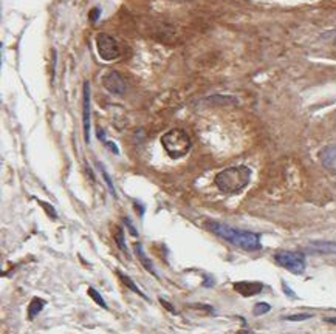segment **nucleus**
I'll list each match as a JSON object with an SVG mask.
<instances>
[{"label":"nucleus","mask_w":336,"mask_h":334,"mask_svg":"<svg viewBox=\"0 0 336 334\" xmlns=\"http://www.w3.org/2000/svg\"><path fill=\"white\" fill-rule=\"evenodd\" d=\"M209 227L214 234H217L220 238L230 241L236 248H240L248 252H256L262 249L261 235L256 232L236 229V227L230 224H223V223H209Z\"/></svg>","instance_id":"f257e3e1"},{"label":"nucleus","mask_w":336,"mask_h":334,"mask_svg":"<svg viewBox=\"0 0 336 334\" xmlns=\"http://www.w3.org/2000/svg\"><path fill=\"white\" fill-rule=\"evenodd\" d=\"M251 179V169L247 166H234L228 167V169L219 172L214 178L216 186L223 192V193H239L243 190Z\"/></svg>","instance_id":"f03ea898"},{"label":"nucleus","mask_w":336,"mask_h":334,"mask_svg":"<svg viewBox=\"0 0 336 334\" xmlns=\"http://www.w3.org/2000/svg\"><path fill=\"white\" fill-rule=\"evenodd\" d=\"M161 144L166 150V154L174 160L185 157L192 146L189 135L183 129H172L164 133L161 136Z\"/></svg>","instance_id":"7ed1b4c3"},{"label":"nucleus","mask_w":336,"mask_h":334,"mask_svg":"<svg viewBox=\"0 0 336 334\" xmlns=\"http://www.w3.org/2000/svg\"><path fill=\"white\" fill-rule=\"evenodd\" d=\"M274 260L292 274L299 276L305 271V254L302 251H278L274 254Z\"/></svg>","instance_id":"20e7f679"},{"label":"nucleus","mask_w":336,"mask_h":334,"mask_svg":"<svg viewBox=\"0 0 336 334\" xmlns=\"http://www.w3.org/2000/svg\"><path fill=\"white\" fill-rule=\"evenodd\" d=\"M96 47H98V53H99L101 59L107 60V62L116 60L121 54L118 42L109 34H99L96 37Z\"/></svg>","instance_id":"39448f33"},{"label":"nucleus","mask_w":336,"mask_h":334,"mask_svg":"<svg viewBox=\"0 0 336 334\" xmlns=\"http://www.w3.org/2000/svg\"><path fill=\"white\" fill-rule=\"evenodd\" d=\"M102 85H104V88L107 90V92H110L113 95H119V96L124 95L126 93V88H127L124 78L118 71H115V70L107 71L102 76Z\"/></svg>","instance_id":"423d86ee"},{"label":"nucleus","mask_w":336,"mask_h":334,"mask_svg":"<svg viewBox=\"0 0 336 334\" xmlns=\"http://www.w3.org/2000/svg\"><path fill=\"white\" fill-rule=\"evenodd\" d=\"M90 84L84 82L82 88V124H84V140L90 143Z\"/></svg>","instance_id":"0eeeda50"},{"label":"nucleus","mask_w":336,"mask_h":334,"mask_svg":"<svg viewBox=\"0 0 336 334\" xmlns=\"http://www.w3.org/2000/svg\"><path fill=\"white\" fill-rule=\"evenodd\" d=\"M234 290L243 297H251L256 294H261L264 290V285L259 282H236Z\"/></svg>","instance_id":"6e6552de"},{"label":"nucleus","mask_w":336,"mask_h":334,"mask_svg":"<svg viewBox=\"0 0 336 334\" xmlns=\"http://www.w3.org/2000/svg\"><path fill=\"white\" fill-rule=\"evenodd\" d=\"M321 163L330 172H336V144L327 146L319 152Z\"/></svg>","instance_id":"1a4fd4ad"},{"label":"nucleus","mask_w":336,"mask_h":334,"mask_svg":"<svg viewBox=\"0 0 336 334\" xmlns=\"http://www.w3.org/2000/svg\"><path fill=\"white\" fill-rule=\"evenodd\" d=\"M305 249L312 254H323V255L336 254V241H313L309 243Z\"/></svg>","instance_id":"9d476101"},{"label":"nucleus","mask_w":336,"mask_h":334,"mask_svg":"<svg viewBox=\"0 0 336 334\" xmlns=\"http://www.w3.org/2000/svg\"><path fill=\"white\" fill-rule=\"evenodd\" d=\"M135 254L138 255V259H140V262H141V265L146 268V271H149L152 276L154 277H157L158 279V274H157V271H155V268H154V265H152V262L149 260V257L146 255V252H144V249H143V245L141 243H135Z\"/></svg>","instance_id":"9b49d317"},{"label":"nucleus","mask_w":336,"mask_h":334,"mask_svg":"<svg viewBox=\"0 0 336 334\" xmlns=\"http://www.w3.org/2000/svg\"><path fill=\"white\" fill-rule=\"evenodd\" d=\"M43 307H45V300L43 299L33 297V300L29 302V305H28V319H29V321H34L36 316L43 310Z\"/></svg>","instance_id":"f8f14e48"},{"label":"nucleus","mask_w":336,"mask_h":334,"mask_svg":"<svg viewBox=\"0 0 336 334\" xmlns=\"http://www.w3.org/2000/svg\"><path fill=\"white\" fill-rule=\"evenodd\" d=\"M116 274H118V277H119L121 280H123V283H124V285H126V286L129 288V290H130L132 293H135V294H138V296H141L143 299L149 300V299H147V296H146V294H144V293H143V291L140 290V288H138V286H136V285H135V282H133V280H132V279H130L129 276L123 274V272H121V271H116Z\"/></svg>","instance_id":"ddd939ff"},{"label":"nucleus","mask_w":336,"mask_h":334,"mask_svg":"<svg viewBox=\"0 0 336 334\" xmlns=\"http://www.w3.org/2000/svg\"><path fill=\"white\" fill-rule=\"evenodd\" d=\"M115 241H116V245H118V248H119L121 251H123L124 254H129V251H127V245H126V235H124L123 227H116Z\"/></svg>","instance_id":"4468645a"},{"label":"nucleus","mask_w":336,"mask_h":334,"mask_svg":"<svg viewBox=\"0 0 336 334\" xmlns=\"http://www.w3.org/2000/svg\"><path fill=\"white\" fill-rule=\"evenodd\" d=\"M98 167L101 169V173H102V178H104V181H105V184H107V187H109V190H110V193H112V196L113 198H118V195H116V189H115V186H113V183H112V178H110V175L107 173V170L104 169V167L98 163Z\"/></svg>","instance_id":"2eb2a0df"},{"label":"nucleus","mask_w":336,"mask_h":334,"mask_svg":"<svg viewBox=\"0 0 336 334\" xmlns=\"http://www.w3.org/2000/svg\"><path fill=\"white\" fill-rule=\"evenodd\" d=\"M313 314L312 313H299V314H290V316H284V321H290V322H302V321H309L312 319Z\"/></svg>","instance_id":"dca6fc26"},{"label":"nucleus","mask_w":336,"mask_h":334,"mask_svg":"<svg viewBox=\"0 0 336 334\" xmlns=\"http://www.w3.org/2000/svg\"><path fill=\"white\" fill-rule=\"evenodd\" d=\"M270 310H271L270 303H267V302H259V303H256L254 308H253V314H254L256 317H259V316L267 314Z\"/></svg>","instance_id":"f3484780"},{"label":"nucleus","mask_w":336,"mask_h":334,"mask_svg":"<svg viewBox=\"0 0 336 334\" xmlns=\"http://www.w3.org/2000/svg\"><path fill=\"white\" fill-rule=\"evenodd\" d=\"M88 296L93 299L99 307H102L104 310H109V307H107V303H105V300L102 299V296L95 290V288H88Z\"/></svg>","instance_id":"a211bd4d"},{"label":"nucleus","mask_w":336,"mask_h":334,"mask_svg":"<svg viewBox=\"0 0 336 334\" xmlns=\"http://www.w3.org/2000/svg\"><path fill=\"white\" fill-rule=\"evenodd\" d=\"M99 14H101V9H99V8H93V9L90 11L88 17H90V20H91V22H96V20H98V17H99Z\"/></svg>","instance_id":"6ab92c4d"},{"label":"nucleus","mask_w":336,"mask_h":334,"mask_svg":"<svg viewBox=\"0 0 336 334\" xmlns=\"http://www.w3.org/2000/svg\"><path fill=\"white\" fill-rule=\"evenodd\" d=\"M160 303H161V305H163V307H164V308H166L167 311H171L172 314H177L175 308H174V307L171 305V303H169V302H166L164 299H161V297H160Z\"/></svg>","instance_id":"aec40b11"},{"label":"nucleus","mask_w":336,"mask_h":334,"mask_svg":"<svg viewBox=\"0 0 336 334\" xmlns=\"http://www.w3.org/2000/svg\"><path fill=\"white\" fill-rule=\"evenodd\" d=\"M124 223L127 224L129 231H130V234H132L133 237H136V235H138V232H136V229H135V227H133V224H132V221H130L129 218H124Z\"/></svg>","instance_id":"412c9836"},{"label":"nucleus","mask_w":336,"mask_h":334,"mask_svg":"<svg viewBox=\"0 0 336 334\" xmlns=\"http://www.w3.org/2000/svg\"><path fill=\"white\" fill-rule=\"evenodd\" d=\"M282 285H284V293H285L287 296H290V297H293V299H296V294H295V293H293L292 290H290V288L287 286V283H285L284 280H282Z\"/></svg>","instance_id":"4be33fe9"},{"label":"nucleus","mask_w":336,"mask_h":334,"mask_svg":"<svg viewBox=\"0 0 336 334\" xmlns=\"http://www.w3.org/2000/svg\"><path fill=\"white\" fill-rule=\"evenodd\" d=\"M105 146H107V147H109V149H110V150L113 152V154H115V155H118V154H119V150H118L116 144H113V143H110V141H107V143H105Z\"/></svg>","instance_id":"5701e85b"},{"label":"nucleus","mask_w":336,"mask_h":334,"mask_svg":"<svg viewBox=\"0 0 336 334\" xmlns=\"http://www.w3.org/2000/svg\"><path fill=\"white\" fill-rule=\"evenodd\" d=\"M205 279H206V282L203 283V286H206V288H211L214 283H216V280H214L212 277H209L208 274H205Z\"/></svg>","instance_id":"b1692460"},{"label":"nucleus","mask_w":336,"mask_h":334,"mask_svg":"<svg viewBox=\"0 0 336 334\" xmlns=\"http://www.w3.org/2000/svg\"><path fill=\"white\" fill-rule=\"evenodd\" d=\"M40 204H42V206H43L45 209L48 210V214H50V215H51L53 218H56V212H54V209H51V207H50L48 204H45V203H40Z\"/></svg>","instance_id":"393cba45"},{"label":"nucleus","mask_w":336,"mask_h":334,"mask_svg":"<svg viewBox=\"0 0 336 334\" xmlns=\"http://www.w3.org/2000/svg\"><path fill=\"white\" fill-rule=\"evenodd\" d=\"M324 322H327V324H335V325H336V317H324Z\"/></svg>","instance_id":"a878e982"},{"label":"nucleus","mask_w":336,"mask_h":334,"mask_svg":"<svg viewBox=\"0 0 336 334\" xmlns=\"http://www.w3.org/2000/svg\"><path fill=\"white\" fill-rule=\"evenodd\" d=\"M237 334H254V333L248 331V330H240V331H237Z\"/></svg>","instance_id":"bb28decb"}]
</instances>
